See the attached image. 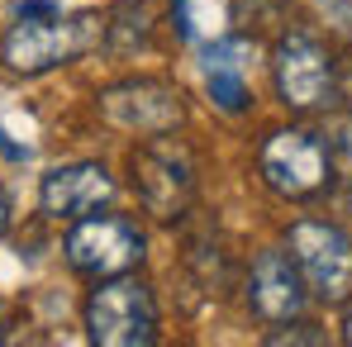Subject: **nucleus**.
Wrapping results in <instances>:
<instances>
[{"mask_svg":"<svg viewBox=\"0 0 352 347\" xmlns=\"http://www.w3.org/2000/svg\"><path fill=\"white\" fill-rule=\"evenodd\" d=\"M257 172L281 200H314L333 186V148L329 133L314 128H272L257 148Z\"/></svg>","mask_w":352,"mask_h":347,"instance_id":"nucleus-3","label":"nucleus"},{"mask_svg":"<svg viewBox=\"0 0 352 347\" xmlns=\"http://www.w3.org/2000/svg\"><path fill=\"white\" fill-rule=\"evenodd\" d=\"M272 81H276V100L295 115L329 110L338 96V62L314 34L295 29L272 48Z\"/></svg>","mask_w":352,"mask_h":347,"instance_id":"nucleus-5","label":"nucleus"},{"mask_svg":"<svg viewBox=\"0 0 352 347\" xmlns=\"http://www.w3.org/2000/svg\"><path fill=\"white\" fill-rule=\"evenodd\" d=\"M305 300H309V286L295 267V257L286 247H267L252 271H248V304L257 319L267 324H291L305 314Z\"/></svg>","mask_w":352,"mask_h":347,"instance_id":"nucleus-9","label":"nucleus"},{"mask_svg":"<svg viewBox=\"0 0 352 347\" xmlns=\"http://www.w3.org/2000/svg\"><path fill=\"white\" fill-rule=\"evenodd\" d=\"M115 200V176L100 162H72V167H53L38 181V210L48 219H81L96 214Z\"/></svg>","mask_w":352,"mask_h":347,"instance_id":"nucleus-10","label":"nucleus"},{"mask_svg":"<svg viewBox=\"0 0 352 347\" xmlns=\"http://www.w3.org/2000/svg\"><path fill=\"white\" fill-rule=\"evenodd\" d=\"M0 319H5V304H0Z\"/></svg>","mask_w":352,"mask_h":347,"instance_id":"nucleus-15","label":"nucleus"},{"mask_svg":"<svg viewBox=\"0 0 352 347\" xmlns=\"http://www.w3.org/2000/svg\"><path fill=\"white\" fill-rule=\"evenodd\" d=\"M129 186L143 200V210L153 219H181L190 195H195V157L186 143H176L167 133H153L148 143H138L129 153Z\"/></svg>","mask_w":352,"mask_h":347,"instance_id":"nucleus-4","label":"nucleus"},{"mask_svg":"<svg viewBox=\"0 0 352 347\" xmlns=\"http://www.w3.org/2000/svg\"><path fill=\"white\" fill-rule=\"evenodd\" d=\"M0 233H10V195L0 190Z\"/></svg>","mask_w":352,"mask_h":347,"instance_id":"nucleus-13","label":"nucleus"},{"mask_svg":"<svg viewBox=\"0 0 352 347\" xmlns=\"http://www.w3.org/2000/svg\"><path fill=\"white\" fill-rule=\"evenodd\" d=\"M81 324H86V338L100 347L157 343V300H153V286L138 281L133 271L96 281V290L81 304Z\"/></svg>","mask_w":352,"mask_h":347,"instance_id":"nucleus-2","label":"nucleus"},{"mask_svg":"<svg viewBox=\"0 0 352 347\" xmlns=\"http://www.w3.org/2000/svg\"><path fill=\"white\" fill-rule=\"evenodd\" d=\"M286 252L295 257L309 295L343 304L352 295V233L329 219H300L286 233Z\"/></svg>","mask_w":352,"mask_h":347,"instance_id":"nucleus-7","label":"nucleus"},{"mask_svg":"<svg viewBox=\"0 0 352 347\" xmlns=\"http://www.w3.org/2000/svg\"><path fill=\"white\" fill-rule=\"evenodd\" d=\"M105 38V14L100 10H76L62 14L53 0H29L14 24L0 34V62L14 76H43L62 62L91 53Z\"/></svg>","mask_w":352,"mask_h":347,"instance_id":"nucleus-1","label":"nucleus"},{"mask_svg":"<svg viewBox=\"0 0 352 347\" xmlns=\"http://www.w3.org/2000/svg\"><path fill=\"white\" fill-rule=\"evenodd\" d=\"M205 91L224 115H243L252 105L248 91V67H243V43L234 38H214L205 48Z\"/></svg>","mask_w":352,"mask_h":347,"instance_id":"nucleus-11","label":"nucleus"},{"mask_svg":"<svg viewBox=\"0 0 352 347\" xmlns=\"http://www.w3.org/2000/svg\"><path fill=\"white\" fill-rule=\"evenodd\" d=\"M309 324H295V328H286V333H267V343H324V333H305Z\"/></svg>","mask_w":352,"mask_h":347,"instance_id":"nucleus-12","label":"nucleus"},{"mask_svg":"<svg viewBox=\"0 0 352 347\" xmlns=\"http://www.w3.org/2000/svg\"><path fill=\"white\" fill-rule=\"evenodd\" d=\"M100 119L119 133H138V138L172 133L186 124V96L162 76H133V81L100 91Z\"/></svg>","mask_w":352,"mask_h":347,"instance_id":"nucleus-8","label":"nucleus"},{"mask_svg":"<svg viewBox=\"0 0 352 347\" xmlns=\"http://www.w3.org/2000/svg\"><path fill=\"white\" fill-rule=\"evenodd\" d=\"M62 252H67V267H72L76 276L105 281V276H124V271H133V267L143 262L148 238H143V229H138L133 219H124V214H100V210H96V214H81V219H76V229L67 233Z\"/></svg>","mask_w":352,"mask_h":347,"instance_id":"nucleus-6","label":"nucleus"},{"mask_svg":"<svg viewBox=\"0 0 352 347\" xmlns=\"http://www.w3.org/2000/svg\"><path fill=\"white\" fill-rule=\"evenodd\" d=\"M343 343H352V300H348V309H343Z\"/></svg>","mask_w":352,"mask_h":347,"instance_id":"nucleus-14","label":"nucleus"}]
</instances>
